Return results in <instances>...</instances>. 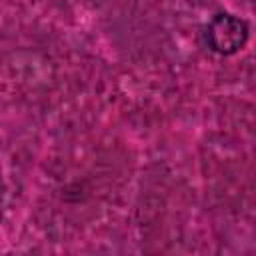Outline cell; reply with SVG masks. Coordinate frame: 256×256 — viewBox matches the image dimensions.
Listing matches in <instances>:
<instances>
[{
	"mask_svg": "<svg viewBox=\"0 0 256 256\" xmlns=\"http://www.w3.org/2000/svg\"><path fill=\"white\" fill-rule=\"evenodd\" d=\"M206 40L218 54H234L248 40V26L232 14H218L206 26Z\"/></svg>",
	"mask_w": 256,
	"mask_h": 256,
	"instance_id": "cell-1",
	"label": "cell"
}]
</instances>
